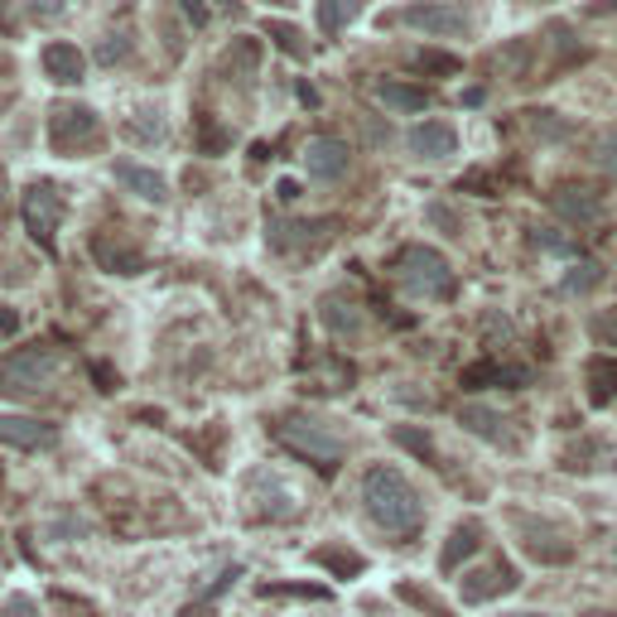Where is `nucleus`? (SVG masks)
<instances>
[{"mask_svg": "<svg viewBox=\"0 0 617 617\" xmlns=\"http://www.w3.org/2000/svg\"><path fill=\"white\" fill-rule=\"evenodd\" d=\"M362 507H366V517H372L386 535H396V541H415L419 526H425V502H419V492L411 488V478L391 464L366 468Z\"/></svg>", "mask_w": 617, "mask_h": 617, "instance_id": "obj_1", "label": "nucleus"}, {"mask_svg": "<svg viewBox=\"0 0 617 617\" xmlns=\"http://www.w3.org/2000/svg\"><path fill=\"white\" fill-rule=\"evenodd\" d=\"M63 376V358L44 343L15 348L0 358V396H44Z\"/></svg>", "mask_w": 617, "mask_h": 617, "instance_id": "obj_2", "label": "nucleus"}, {"mask_svg": "<svg viewBox=\"0 0 617 617\" xmlns=\"http://www.w3.org/2000/svg\"><path fill=\"white\" fill-rule=\"evenodd\" d=\"M396 275H401L405 290L419 299H449L454 295V270L435 246H405L396 256Z\"/></svg>", "mask_w": 617, "mask_h": 617, "instance_id": "obj_3", "label": "nucleus"}, {"mask_svg": "<svg viewBox=\"0 0 617 617\" xmlns=\"http://www.w3.org/2000/svg\"><path fill=\"white\" fill-rule=\"evenodd\" d=\"M102 140V116L83 107V102H58L49 111V146L58 155H83Z\"/></svg>", "mask_w": 617, "mask_h": 617, "instance_id": "obj_4", "label": "nucleus"}, {"mask_svg": "<svg viewBox=\"0 0 617 617\" xmlns=\"http://www.w3.org/2000/svg\"><path fill=\"white\" fill-rule=\"evenodd\" d=\"M280 444H290V449L299 458H309L319 472H333L338 464H343V439L328 435L323 425H313V419H280Z\"/></svg>", "mask_w": 617, "mask_h": 617, "instance_id": "obj_5", "label": "nucleus"}, {"mask_svg": "<svg viewBox=\"0 0 617 617\" xmlns=\"http://www.w3.org/2000/svg\"><path fill=\"white\" fill-rule=\"evenodd\" d=\"M20 217L24 227H30V236L39 246H54V232L63 222V193L54 189V183H30L20 199Z\"/></svg>", "mask_w": 617, "mask_h": 617, "instance_id": "obj_6", "label": "nucleus"}, {"mask_svg": "<svg viewBox=\"0 0 617 617\" xmlns=\"http://www.w3.org/2000/svg\"><path fill=\"white\" fill-rule=\"evenodd\" d=\"M401 20L411 24V30L429 34V39H464L468 34V15L449 0H425V6H405Z\"/></svg>", "mask_w": 617, "mask_h": 617, "instance_id": "obj_7", "label": "nucleus"}, {"mask_svg": "<svg viewBox=\"0 0 617 617\" xmlns=\"http://www.w3.org/2000/svg\"><path fill=\"white\" fill-rule=\"evenodd\" d=\"M0 444L20 454H44L58 444V425L34 419V415H0Z\"/></svg>", "mask_w": 617, "mask_h": 617, "instance_id": "obj_8", "label": "nucleus"}, {"mask_svg": "<svg viewBox=\"0 0 617 617\" xmlns=\"http://www.w3.org/2000/svg\"><path fill=\"white\" fill-rule=\"evenodd\" d=\"M348 164H352V150L338 136H313L305 146V174L313 183H338L348 174Z\"/></svg>", "mask_w": 617, "mask_h": 617, "instance_id": "obj_9", "label": "nucleus"}, {"mask_svg": "<svg viewBox=\"0 0 617 617\" xmlns=\"http://www.w3.org/2000/svg\"><path fill=\"white\" fill-rule=\"evenodd\" d=\"M511 588H517V570H511L507 560H492V564L468 570L464 579H458V594H464V603H492L497 594H511Z\"/></svg>", "mask_w": 617, "mask_h": 617, "instance_id": "obj_10", "label": "nucleus"}, {"mask_svg": "<svg viewBox=\"0 0 617 617\" xmlns=\"http://www.w3.org/2000/svg\"><path fill=\"white\" fill-rule=\"evenodd\" d=\"M517 531H521V550H526L531 560H541V564H570L574 560V545L560 541V531L535 526L526 517H517Z\"/></svg>", "mask_w": 617, "mask_h": 617, "instance_id": "obj_11", "label": "nucleus"}, {"mask_svg": "<svg viewBox=\"0 0 617 617\" xmlns=\"http://www.w3.org/2000/svg\"><path fill=\"white\" fill-rule=\"evenodd\" d=\"M405 146H411V155H419V160H449L458 150V130L449 121H419L411 136H405Z\"/></svg>", "mask_w": 617, "mask_h": 617, "instance_id": "obj_12", "label": "nucleus"}, {"mask_svg": "<svg viewBox=\"0 0 617 617\" xmlns=\"http://www.w3.org/2000/svg\"><path fill=\"white\" fill-rule=\"evenodd\" d=\"M116 183H121V189H130L136 199H146V203H164L169 199L164 174H155V169L136 164V160H116Z\"/></svg>", "mask_w": 617, "mask_h": 617, "instance_id": "obj_13", "label": "nucleus"}, {"mask_svg": "<svg viewBox=\"0 0 617 617\" xmlns=\"http://www.w3.org/2000/svg\"><path fill=\"white\" fill-rule=\"evenodd\" d=\"M44 68H49V77H54V83H63V87H77L87 77V58H83V49L77 44H49L44 49Z\"/></svg>", "mask_w": 617, "mask_h": 617, "instance_id": "obj_14", "label": "nucleus"}, {"mask_svg": "<svg viewBox=\"0 0 617 617\" xmlns=\"http://www.w3.org/2000/svg\"><path fill=\"white\" fill-rule=\"evenodd\" d=\"M478 545H482V526H478V521H464V526H454V531H449V541H444V550H439V570H444V574H454L458 564H464Z\"/></svg>", "mask_w": 617, "mask_h": 617, "instance_id": "obj_15", "label": "nucleus"}, {"mask_svg": "<svg viewBox=\"0 0 617 617\" xmlns=\"http://www.w3.org/2000/svg\"><path fill=\"white\" fill-rule=\"evenodd\" d=\"M550 208H555L560 217H570V222H598L603 217V203L594 199V193H579V189H560V193H550Z\"/></svg>", "mask_w": 617, "mask_h": 617, "instance_id": "obj_16", "label": "nucleus"}, {"mask_svg": "<svg viewBox=\"0 0 617 617\" xmlns=\"http://www.w3.org/2000/svg\"><path fill=\"white\" fill-rule=\"evenodd\" d=\"M319 319L328 323V333H333V338H358L362 333V313H358V305H352V299L328 295L323 309H319Z\"/></svg>", "mask_w": 617, "mask_h": 617, "instance_id": "obj_17", "label": "nucleus"}, {"mask_svg": "<svg viewBox=\"0 0 617 617\" xmlns=\"http://www.w3.org/2000/svg\"><path fill=\"white\" fill-rule=\"evenodd\" d=\"M458 425L472 429V435L488 439V444H502V439H507V419L492 415L488 405H464V411H458Z\"/></svg>", "mask_w": 617, "mask_h": 617, "instance_id": "obj_18", "label": "nucleus"}, {"mask_svg": "<svg viewBox=\"0 0 617 617\" xmlns=\"http://www.w3.org/2000/svg\"><path fill=\"white\" fill-rule=\"evenodd\" d=\"M366 0H319V30L323 34H343L352 20L362 15Z\"/></svg>", "mask_w": 617, "mask_h": 617, "instance_id": "obj_19", "label": "nucleus"}, {"mask_svg": "<svg viewBox=\"0 0 617 617\" xmlns=\"http://www.w3.org/2000/svg\"><path fill=\"white\" fill-rule=\"evenodd\" d=\"M588 396H594L598 405L617 396V358H588Z\"/></svg>", "mask_w": 617, "mask_h": 617, "instance_id": "obj_20", "label": "nucleus"}, {"mask_svg": "<svg viewBox=\"0 0 617 617\" xmlns=\"http://www.w3.org/2000/svg\"><path fill=\"white\" fill-rule=\"evenodd\" d=\"M376 102L391 111H425V92L419 87H405V83H376Z\"/></svg>", "mask_w": 617, "mask_h": 617, "instance_id": "obj_21", "label": "nucleus"}, {"mask_svg": "<svg viewBox=\"0 0 617 617\" xmlns=\"http://www.w3.org/2000/svg\"><path fill=\"white\" fill-rule=\"evenodd\" d=\"M92 256H97L107 270H116V275H136L140 270V256L126 252V246H111L107 236H92Z\"/></svg>", "mask_w": 617, "mask_h": 617, "instance_id": "obj_22", "label": "nucleus"}, {"mask_svg": "<svg viewBox=\"0 0 617 617\" xmlns=\"http://www.w3.org/2000/svg\"><path fill=\"white\" fill-rule=\"evenodd\" d=\"M482 382H507V386H521L526 382V372H517V366H497V362H478L464 372V386H482Z\"/></svg>", "mask_w": 617, "mask_h": 617, "instance_id": "obj_23", "label": "nucleus"}, {"mask_svg": "<svg viewBox=\"0 0 617 617\" xmlns=\"http://www.w3.org/2000/svg\"><path fill=\"white\" fill-rule=\"evenodd\" d=\"M126 136L130 140H140V146H150V140H160L164 136V121H160V111H136L126 121Z\"/></svg>", "mask_w": 617, "mask_h": 617, "instance_id": "obj_24", "label": "nucleus"}, {"mask_svg": "<svg viewBox=\"0 0 617 617\" xmlns=\"http://www.w3.org/2000/svg\"><path fill=\"white\" fill-rule=\"evenodd\" d=\"M313 564H328L333 574H362V555H352V550H313Z\"/></svg>", "mask_w": 617, "mask_h": 617, "instance_id": "obj_25", "label": "nucleus"}, {"mask_svg": "<svg viewBox=\"0 0 617 617\" xmlns=\"http://www.w3.org/2000/svg\"><path fill=\"white\" fill-rule=\"evenodd\" d=\"M415 68H419V73L454 77V73H458V58H454V54H439V49H419V54H415Z\"/></svg>", "mask_w": 617, "mask_h": 617, "instance_id": "obj_26", "label": "nucleus"}, {"mask_svg": "<svg viewBox=\"0 0 617 617\" xmlns=\"http://www.w3.org/2000/svg\"><path fill=\"white\" fill-rule=\"evenodd\" d=\"M603 280L594 260H584V266H574V275H564V295H584V290H594V285Z\"/></svg>", "mask_w": 617, "mask_h": 617, "instance_id": "obj_27", "label": "nucleus"}, {"mask_svg": "<svg viewBox=\"0 0 617 617\" xmlns=\"http://www.w3.org/2000/svg\"><path fill=\"white\" fill-rule=\"evenodd\" d=\"M425 222H435L444 236H458V232H464V222H458V213H454L449 203H429V208H425Z\"/></svg>", "mask_w": 617, "mask_h": 617, "instance_id": "obj_28", "label": "nucleus"}, {"mask_svg": "<svg viewBox=\"0 0 617 617\" xmlns=\"http://www.w3.org/2000/svg\"><path fill=\"white\" fill-rule=\"evenodd\" d=\"M396 594H401L405 603H411V608H419V613H429V617H449V613H444V608H439V603H435V598H429V594H425V588H415V584H401V588H396Z\"/></svg>", "mask_w": 617, "mask_h": 617, "instance_id": "obj_29", "label": "nucleus"}, {"mask_svg": "<svg viewBox=\"0 0 617 617\" xmlns=\"http://www.w3.org/2000/svg\"><path fill=\"white\" fill-rule=\"evenodd\" d=\"M256 58H260V49H256V39H242V44L227 54V68H242V73H256Z\"/></svg>", "mask_w": 617, "mask_h": 617, "instance_id": "obj_30", "label": "nucleus"}, {"mask_svg": "<svg viewBox=\"0 0 617 617\" xmlns=\"http://www.w3.org/2000/svg\"><path fill=\"white\" fill-rule=\"evenodd\" d=\"M126 54H130V39L126 34H107L97 44V63H121Z\"/></svg>", "mask_w": 617, "mask_h": 617, "instance_id": "obj_31", "label": "nucleus"}, {"mask_svg": "<svg viewBox=\"0 0 617 617\" xmlns=\"http://www.w3.org/2000/svg\"><path fill=\"white\" fill-rule=\"evenodd\" d=\"M594 160L617 174V130H603V136L594 140Z\"/></svg>", "mask_w": 617, "mask_h": 617, "instance_id": "obj_32", "label": "nucleus"}, {"mask_svg": "<svg viewBox=\"0 0 617 617\" xmlns=\"http://www.w3.org/2000/svg\"><path fill=\"white\" fill-rule=\"evenodd\" d=\"M270 39L285 49V54H295V58H305V44H299V30H290V24H270Z\"/></svg>", "mask_w": 617, "mask_h": 617, "instance_id": "obj_33", "label": "nucleus"}, {"mask_svg": "<svg viewBox=\"0 0 617 617\" xmlns=\"http://www.w3.org/2000/svg\"><path fill=\"white\" fill-rule=\"evenodd\" d=\"M396 439L405 444V449H415L419 458H429V454H435V444H429V435H415V429H396Z\"/></svg>", "mask_w": 617, "mask_h": 617, "instance_id": "obj_34", "label": "nucleus"}, {"mask_svg": "<svg viewBox=\"0 0 617 617\" xmlns=\"http://www.w3.org/2000/svg\"><path fill=\"white\" fill-rule=\"evenodd\" d=\"M68 10V0H34V15L39 20H54V15H63Z\"/></svg>", "mask_w": 617, "mask_h": 617, "instance_id": "obj_35", "label": "nucleus"}, {"mask_svg": "<svg viewBox=\"0 0 617 617\" xmlns=\"http://www.w3.org/2000/svg\"><path fill=\"white\" fill-rule=\"evenodd\" d=\"M6 617H39V608H34V598H10V608H6Z\"/></svg>", "mask_w": 617, "mask_h": 617, "instance_id": "obj_36", "label": "nucleus"}, {"mask_svg": "<svg viewBox=\"0 0 617 617\" xmlns=\"http://www.w3.org/2000/svg\"><path fill=\"white\" fill-rule=\"evenodd\" d=\"M179 6H183V15H189L193 24H208V6H203V0H179Z\"/></svg>", "mask_w": 617, "mask_h": 617, "instance_id": "obj_37", "label": "nucleus"}, {"mask_svg": "<svg viewBox=\"0 0 617 617\" xmlns=\"http://www.w3.org/2000/svg\"><path fill=\"white\" fill-rule=\"evenodd\" d=\"M275 193H280V199H285V203H295V199H299V189H295V183H290V179H280V189H275Z\"/></svg>", "mask_w": 617, "mask_h": 617, "instance_id": "obj_38", "label": "nucleus"}, {"mask_svg": "<svg viewBox=\"0 0 617 617\" xmlns=\"http://www.w3.org/2000/svg\"><path fill=\"white\" fill-rule=\"evenodd\" d=\"M579 617H617L613 608H588V613H579Z\"/></svg>", "mask_w": 617, "mask_h": 617, "instance_id": "obj_39", "label": "nucleus"}, {"mask_svg": "<svg viewBox=\"0 0 617 617\" xmlns=\"http://www.w3.org/2000/svg\"><path fill=\"white\" fill-rule=\"evenodd\" d=\"M6 193H10V183H6V169H0V203H6Z\"/></svg>", "mask_w": 617, "mask_h": 617, "instance_id": "obj_40", "label": "nucleus"}, {"mask_svg": "<svg viewBox=\"0 0 617 617\" xmlns=\"http://www.w3.org/2000/svg\"><path fill=\"white\" fill-rule=\"evenodd\" d=\"M511 617H545V613H511Z\"/></svg>", "mask_w": 617, "mask_h": 617, "instance_id": "obj_41", "label": "nucleus"}]
</instances>
